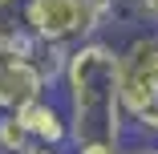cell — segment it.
<instances>
[{"instance_id":"9","label":"cell","mask_w":158,"mask_h":154,"mask_svg":"<svg viewBox=\"0 0 158 154\" xmlns=\"http://www.w3.org/2000/svg\"><path fill=\"white\" fill-rule=\"evenodd\" d=\"M0 8H24V0H0Z\"/></svg>"},{"instance_id":"1","label":"cell","mask_w":158,"mask_h":154,"mask_svg":"<svg viewBox=\"0 0 158 154\" xmlns=\"http://www.w3.org/2000/svg\"><path fill=\"white\" fill-rule=\"evenodd\" d=\"M57 94L69 110L73 142L106 138L126 146L130 122H126V106H122V45H114L110 37H93L77 45L69 53Z\"/></svg>"},{"instance_id":"10","label":"cell","mask_w":158,"mask_h":154,"mask_svg":"<svg viewBox=\"0 0 158 154\" xmlns=\"http://www.w3.org/2000/svg\"><path fill=\"white\" fill-rule=\"evenodd\" d=\"M154 154H158V142H154Z\"/></svg>"},{"instance_id":"3","label":"cell","mask_w":158,"mask_h":154,"mask_svg":"<svg viewBox=\"0 0 158 154\" xmlns=\"http://www.w3.org/2000/svg\"><path fill=\"white\" fill-rule=\"evenodd\" d=\"M16 118L24 122V130L33 134V142H49V146H73V122H69V110L61 102V94H41L28 106L16 110Z\"/></svg>"},{"instance_id":"8","label":"cell","mask_w":158,"mask_h":154,"mask_svg":"<svg viewBox=\"0 0 158 154\" xmlns=\"http://www.w3.org/2000/svg\"><path fill=\"white\" fill-rule=\"evenodd\" d=\"M122 154H154V142L134 138V142H126V146H122Z\"/></svg>"},{"instance_id":"5","label":"cell","mask_w":158,"mask_h":154,"mask_svg":"<svg viewBox=\"0 0 158 154\" xmlns=\"http://www.w3.org/2000/svg\"><path fill=\"white\" fill-rule=\"evenodd\" d=\"M126 16H130V24L158 28V0H126Z\"/></svg>"},{"instance_id":"4","label":"cell","mask_w":158,"mask_h":154,"mask_svg":"<svg viewBox=\"0 0 158 154\" xmlns=\"http://www.w3.org/2000/svg\"><path fill=\"white\" fill-rule=\"evenodd\" d=\"M33 146V134L24 130V122L16 118V110L0 114V154H24Z\"/></svg>"},{"instance_id":"2","label":"cell","mask_w":158,"mask_h":154,"mask_svg":"<svg viewBox=\"0 0 158 154\" xmlns=\"http://www.w3.org/2000/svg\"><path fill=\"white\" fill-rule=\"evenodd\" d=\"M122 106L130 134L158 142V28H138L122 41Z\"/></svg>"},{"instance_id":"7","label":"cell","mask_w":158,"mask_h":154,"mask_svg":"<svg viewBox=\"0 0 158 154\" xmlns=\"http://www.w3.org/2000/svg\"><path fill=\"white\" fill-rule=\"evenodd\" d=\"M24 154H73L69 146H49V142H33V146H28Z\"/></svg>"},{"instance_id":"6","label":"cell","mask_w":158,"mask_h":154,"mask_svg":"<svg viewBox=\"0 0 158 154\" xmlns=\"http://www.w3.org/2000/svg\"><path fill=\"white\" fill-rule=\"evenodd\" d=\"M73 154H122L118 142H106V138H85V142H73L69 146Z\"/></svg>"}]
</instances>
